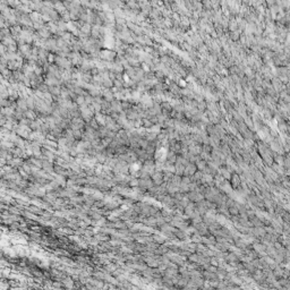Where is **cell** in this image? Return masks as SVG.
Listing matches in <instances>:
<instances>
[{"label": "cell", "mask_w": 290, "mask_h": 290, "mask_svg": "<svg viewBox=\"0 0 290 290\" xmlns=\"http://www.w3.org/2000/svg\"><path fill=\"white\" fill-rule=\"evenodd\" d=\"M101 57L102 58H105V59H111L112 57H115V53L111 52V51H102L101 52Z\"/></svg>", "instance_id": "6da1fadb"}, {"label": "cell", "mask_w": 290, "mask_h": 290, "mask_svg": "<svg viewBox=\"0 0 290 290\" xmlns=\"http://www.w3.org/2000/svg\"><path fill=\"white\" fill-rule=\"evenodd\" d=\"M41 16L39 15V14H36V13H33L32 15H31V19L33 20V22H36V23H41Z\"/></svg>", "instance_id": "7a4b0ae2"}, {"label": "cell", "mask_w": 290, "mask_h": 290, "mask_svg": "<svg viewBox=\"0 0 290 290\" xmlns=\"http://www.w3.org/2000/svg\"><path fill=\"white\" fill-rule=\"evenodd\" d=\"M54 7L57 8L58 12H59V13H62V14L65 13V9H66V8H65V6H64L61 2H57L56 5H54Z\"/></svg>", "instance_id": "3957f363"}, {"label": "cell", "mask_w": 290, "mask_h": 290, "mask_svg": "<svg viewBox=\"0 0 290 290\" xmlns=\"http://www.w3.org/2000/svg\"><path fill=\"white\" fill-rule=\"evenodd\" d=\"M40 35H42L43 37H48L50 35V33H49V31L46 30V29H41L40 30Z\"/></svg>", "instance_id": "277c9868"}, {"label": "cell", "mask_w": 290, "mask_h": 290, "mask_svg": "<svg viewBox=\"0 0 290 290\" xmlns=\"http://www.w3.org/2000/svg\"><path fill=\"white\" fill-rule=\"evenodd\" d=\"M81 30H82V32H84V33H88V32H91V26L88 25V24H85L83 27H81Z\"/></svg>", "instance_id": "5b68a950"}, {"label": "cell", "mask_w": 290, "mask_h": 290, "mask_svg": "<svg viewBox=\"0 0 290 290\" xmlns=\"http://www.w3.org/2000/svg\"><path fill=\"white\" fill-rule=\"evenodd\" d=\"M77 103H84V98H78L77 99Z\"/></svg>", "instance_id": "8992f818"}]
</instances>
